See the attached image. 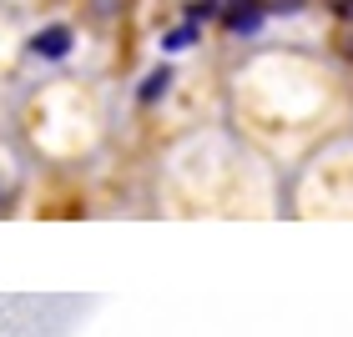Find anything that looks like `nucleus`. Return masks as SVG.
Wrapping results in <instances>:
<instances>
[{"label":"nucleus","mask_w":353,"mask_h":337,"mask_svg":"<svg viewBox=\"0 0 353 337\" xmlns=\"http://www.w3.org/2000/svg\"><path fill=\"white\" fill-rule=\"evenodd\" d=\"M30 51H36V56H46V61H61V56L71 51V30H66V25H46L41 36L30 41Z\"/></svg>","instance_id":"nucleus-1"},{"label":"nucleus","mask_w":353,"mask_h":337,"mask_svg":"<svg viewBox=\"0 0 353 337\" xmlns=\"http://www.w3.org/2000/svg\"><path fill=\"white\" fill-rule=\"evenodd\" d=\"M192 41H197V30L182 25V30H172V36H167V51H182V45H192Z\"/></svg>","instance_id":"nucleus-4"},{"label":"nucleus","mask_w":353,"mask_h":337,"mask_svg":"<svg viewBox=\"0 0 353 337\" xmlns=\"http://www.w3.org/2000/svg\"><path fill=\"white\" fill-rule=\"evenodd\" d=\"M167 86H172V66H157L152 76H147V81H141V106H152V101H162V96H167Z\"/></svg>","instance_id":"nucleus-2"},{"label":"nucleus","mask_w":353,"mask_h":337,"mask_svg":"<svg viewBox=\"0 0 353 337\" xmlns=\"http://www.w3.org/2000/svg\"><path fill=\"white\" fill-rule=\"evenodd\" d=\"M258 21H263V15L248 6V10H237V15H232V30H237V36H252V30H258Z\"/></svg>","instance_id":"nucleus-3"}]
</instances>
